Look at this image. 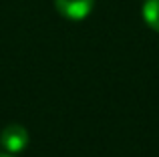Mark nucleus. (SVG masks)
Wrapping results in <instances>:
<instances>
[{"instance_id": "f257e3e1", "label": "nucleus", "mask_w": 159, "mask_h": 157, "mask_svg": "<svg viewBox=\"0 0 159 157\" xmlns=\"http://www.w3.org/2000/svg\"><path fill=\"white\" fill-rule=\"evenodd\" d=\"M28 141H30L28 131L18 123L6 125L2 129V133H0V145H2V149L6 153H20L22 149H26Z\"/></svg>"}, {"instance_id": "f03ea898", "label": "nucleus", "mask_w": 159, "mask_h": 157, "mask_svg": "<svg viewBox=\"0 0 159 157\" xmlns=\"http://www.w3.org/2000/svg\"><path fill=\"white\" fill-rule=\"evenodd\" d=\"M95 0H54V6L65 18L69 20H83L93 10Z\"/></svg>"}, {"instance_id": "7ed1b4c3", "label": "nucleus", "mask_w": 159, "mask_h": 157, "mask_svg": "<svg viewBox=\"0 0 159 157\" xmlns=\"http://www.w3.org/2000/svg\"><path fill=\"white\" fill-rule=\"evenodd\" d=\"M143 18L155 32H159V0H145Z\"/></svg>"}, {"instance_id": "20e7f679", "label": "nucleus", "mask_w": 159, "mask_h": 157, "mask_svg": "<svg viewBox=\"0 0 159 157\" xmlns=\"http://www.w3.org/2000/svg\"><path fill=\"white\" fill-rule=\"evenodd\" d=\"M0 157H16L14 153H6V151H4V153H0Z\"/></svg>"}]
</instances>
